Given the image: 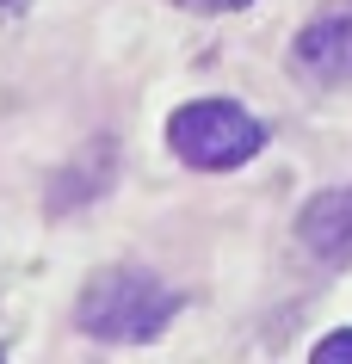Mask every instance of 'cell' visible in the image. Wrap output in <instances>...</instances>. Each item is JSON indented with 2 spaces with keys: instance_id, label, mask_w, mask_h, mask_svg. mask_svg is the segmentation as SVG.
Segmentation results:
<instances>
[{
  "instance_id": "1",
  "label": "cell",
  "mask_w": 352,
  "mask_h": 364,
  "mask_svg": "<svg viewBox=\"0 0 352 364\" xmlns=\"http://www.w3.org/2000/svg\"><path fill=\"white\" fill-rule=\"evenodd\" d=\"M174 315H179V296L161 278L137 272V266H112V272H99V278H87V290H80V303H75V321L105 346L155 340Z\"/></svg>"
},
{
  "instance_id": "2",
  "label": "cell",
  "mask_w": 352,
  "mask_h": 364,
  "mask_svg": "<svg viewBox=\"0 0 352 364\" xmlns=\"http://www.w3.org/2000/svg\"><path fill=\"white\" fill-rule=\"evenodd\" d=\"M167 149L186 161V167L204 173H229L241 161H254L266 149V124L254 112H241L235 99H192L167 117Z\"/></svg>"
},
{
  "instance_id": "3",
  "label": "cell",
  "mask_w": 352,
  "mask_h": 364,
  "mask_svg": "<svg viewBox=\"0 0 352 364\" xmlns=\"http://www.w3.org/2000/svg\"><path fill=\"white\" fill-rule=\"evenodd\" d=\"M297 241H303L309 259H321V266H346L352 259V186L315 192L309 204L297 210Z\"/></svg>"
},
{
  "instance_id": "4",
  "label": "cell",
  "mask_w": 352,
  "mask_h": 364,
  "mask_svg": "<svg viewBox=\"0 0 352 364\" xmlns=\"http://www.w3.org/2000/svg\"><path fill=\"white\" fill-rule=\"evenodd\" d=\"M297 68L309 80H352V13H334V19H315L297 31Z\"/></svg>"
},
{
  "instance_id": "5",
  "label": "cell",
  "mask_w": 352,
  "mask_h": 364,
  "mask_svg": "<svg viewBox=\"0 0 352 364\" xmlns=\"http://www.w3.org/2000/svg\"><path fill=\"white\" fill-rule=\"evenodd\" d=\"M315 364H352V327H340V333H328L315 346Z\"/></svg>"
},
{
  "instance_id": "6",
  "label": "cell",
  "mask_w": 352,
  "mask_h": 364,
  "mask_svg": "<svg viewBox=\"0 0 352 364\" xmlns=\"http://www.w3.org/2000/svg\"><path fill=\"white\" fill-rule=\"evenodd\" d=\"M186 13H241V6H254V0H174Z\"/></svg>"
},
{
  "instance_id": "7",
  "label": "cell",
  "mask_w": 352,
  "mask_h": 364,
  "mask_svg": "<svg viewBox=\"0 0 352 364\" xmlns=\"http://www.w3.org/2000/svg\"><path fill=\"white\" fill-rule=\"evenodd\" d=\"M31 0H0V19H13V13H25Z\"/></svg>"
}]
</instances>
